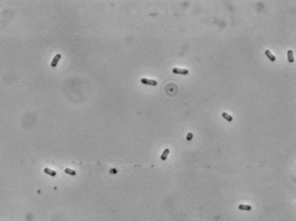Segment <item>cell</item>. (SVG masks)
Listing matches in <instances>:
<instances>
[{
    "mask_svg": "<svg viewBox=\"0 0 296 221\" xmlns=\"http://www.w3.org/2000/svg\"><path fill=\"white\" fill-rule=\"evenodd\" d=\"M44 172L47 175L51 176V177H56L57 176V172L55 170H52V169L50 168H45L44 169Z\"/></svg>",
    "mask_w": 296,
    "mask_h": 221,
    "instance_id": "5b68a950",
    "label": "cell"
},
{
    "mask_svg": "<svg viewBox=\"0 0 296 221\" xmlns=\"http://www.w3.org/2000/svg\"><path fill=\"white\" fill-rule=\"evenodd\" d=\"M173 73L178 74V75H187L189 73V70L184 69H179V68H174L173 69Z\"/></svg>",
    "mask_w": 296,
    "mask_h": 221,
    "instance_id": "7a4b0ae2",
    "label": "cell"
},
{
    "mask_svg": "<svg viewBox=\"0 0 296 221\" xmlns=\"http://www.w3.org/2000/svg\"><path fill=\"white\" fill-rule=\"evenodd\" d=\"M192 138H193V134L192 133H188V134H187V136H186V140L187 141H192Z\"/></svg>",
    "mask_w": 296,
    "mask_h": 221,
    "instance_id": "8fae6325",
    "label": "cell"
},
{
    "mask_svg": "<svg viewBox=\"0 0 296 221\" xmlns=\"http://www.w3.org/2000/svg\"><path fill=\"white\" fill-rule=\"evenodd\" d=\"M169 153H170V150H169L168 148H166L165 150L163 151V153H161V155H160V159H161V160H166L167 156H168Z\"/></svg>",
    "mask_w": 296,
    "mask_h": 221,
    "instance_id": "8992f818",
    "label": "cell"
},
{
    "mask_svg": "<svg viewBox=\"0 0 296 221\" xmlns=\"http://www.w3.org/2000/svg\"><path fill=\"white\" fill-rule=\"evenodd\" d=\"M239 210H245V211H251L252 210V206H249V205H239Z\"/></svg>",
    "mask_w": 296,
    "mask_h": 221,
    "instance_id": "ba28073f",
    "label": "cell"
},
{
    "mask_svg": "<svg viewBox=\"0 0 296 221\" xmlns=\"http://www.w3.org/2000/svg\"><path fill=\"white\" fill-rule=\"evenodd\" d=\"M60 58H61V55L59 54H59L55 55V57H53V59H52V61L51 63V66L52 68H54V67H56V66H57L58 63H59V61L60 60Z\"/></svg>",
    "mask_w": 296,
    "mask_h": 221,
    "instance_id": "3957f363",
    "label": "cell"
},
{
    "mask_svg": "<svg viewBox=\"0 0 296 221\" xmlns=\"http://www.w3.org/2000/svg\"><path fill=\"white\" fill-rule=\"evenodd\" d=\"M265 55H266V57H268L269 59H270V61H271V62H275L276 61V57L275 56H274L273 54H272L271 53V51H270V50H265Z\"/></svg>",
    "mask_w": 296,
    "mask_h": 221,
    "instance_id": "277c9868",
    "label": "cell"
},
{
    "mask_svg": "<svg viewBox=\"0 0 296 221\" xmlns=\"http://www.w3.org/2000/svg\"><path fill=\"white\" fill-rule=\"evenodd\" d=\"M141 82L144 85H149V86H156L157 82L156 80H151V79L148 78H142L141 79Z\"/></svg>",
    "mask_w": 296,
    "mask_h": 221,
    "instance_id": "6da1fadb",
    "label": "cell"
},
{
    "mask_svg": "<svg viewBox=\"0 0 296 221\" xmlns=\"http://www.w3.org/2000/svg\"><path fill=\"white\" fill-rule=\"evenodd\" d=\"M288 60L290 64L294 63V60H295V59H294V52L292 50H288Z\"/></svg>",
    "mask_w": 296,
    "mask_h": 221,
    "instance_id": "52a82bcc",
    "label": "cell"
},
{
    "mask_svg": "<svg viewBox=\"0 0 296 221\" xmlns=\"http://www.w3.org/2000/svg\"><path fill=\"white\" fill-rule=\"evenodd\" d=\"M64 172L68 175H70V176H76L77 175V172L75 170H73L72 169H70V168H66L64 169Z\"/></svg>",
    "mask_w": 296,
    "mask_h": 221,
    "instance_id": "30bf717a",
    "label": "cell"
},
{
    "mask_svg": "<svg viewBox=\"0 0 296 221\" xmlns=\"http://www.w3.org/2000/svg\"><path fill=\"white\" fill-rule=\"evenodd\" d=\"M222 118H224V119H226L227 122H232L233 119H234L233 117L230 116L229 114H227V112H222Z\"/></svg>",
    "mask_w": 296,
    "mask_h": 221,
    "instance_id": "9c48e42d",
    "label": "cell"
}]
</instances>
